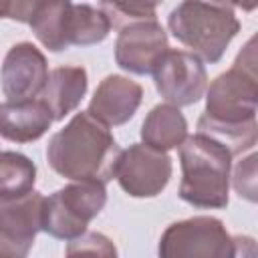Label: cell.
I'll return each instance as SVG.
<instances>
[{"mask_svg":"<svg viewBox=\"0 0 258 258\" xmlns=\"http://www.w3.org/2000/svg\"><path fill=\"white\" fill-rule=\"evenodd\" d=\"M141 99L143 89L139 83L121 75H109L99 83L89 103V113L107 127L123 125L135 115Z\"/></svg>","mask_w":258,"mask_h":258,"instance_id":"cell-12","label":"cell"},{"mask_svg":"<svg viewBox=\"0 0 258 258\" xmlns=\"http://www.w3.org/2000/svg\"><path fill=\"white\" fill-rule=\"evenodd\" d=\"M179 198L196 208L220 210L228 206L232 153L216 139L196 133L179 145Z\"/></svg>","mask_w":258,"mask_h":258,"instance_id":"cell-2","label":"cell"},{"mask_svg":"<svg viewBox=\"0 0 258 258\" xmlns=\"http://www.w3.org/2000/svg\"><path fill=\"white\" fill-rule=\"evenodd\" d=\"M185 137H187L185 117L181 115L179 107L169 103L153 107L141 125L143 143L159 151L179 147Z\"/></svg>","mask_w":258,"mask_h":258,"instance_id":"cell-16","label":"cell"},{"mask_svg":"<svg viewBox=\"0 0 258 258\" xmlns=\"http://www.w3.org/2000/svg\"><path fill=\"white\" fill-rule=\"evenodd\" d=\"M167 48V34L157 18L137 20L121 28L115 42V60L133 75H151Z\"/></svg>","mask_w":258,"mask_h":258,"instance_id":"cell-10","label":"cell"},{"mask_svg":"<svg viewBox=\"0 0 258 258\" xmlns=\"http://www.w3.org/2000/svg\"><path fill=\"white\" fill-rule=\"evenodd\" d=\"M40 0H10V10H8V18L18 20V22H28L34 6Z\"/></svg>","mask_w":258,"mask_h":258,"instance_id":"cell-23","label":"cell"},{"mask_svg":"<svg viewBox=\"0 0 258 258\" xmlns=\"http://www.w3.org/2000/svg\"><path fill=\"white\" fill-rule=\"evenodd\" d=\"M71 8V0H40L28 18L34 36L52 52L69 48Z\"/></svg>","mask_w":258,"mask_h":258,"instance_id":"cell-15","label":"cell"},{"mask_svg":"<svg viewBox=\"0 0 258 258\" xmlns=\"http://www.w3.org/2000/svg\"><path fill=\"white\" fill-rule=\"evenodd\" d=\"M234 189L240 198L256 202V155L242 159L234 169Z\"/></svg>","mask_w":258,"mask_h":258,"instance_id":"cell-22","label":"cell"},{"mask_svg":"<svg viewBox=\"0 0 258 258\" xmlns=\"http://www.w3.org/2000/svg\"><path fill=\"white\" fill-rule=\"evenodd\" d=\"M165 0H101V10L107 14L111 26L123 28L137 20H153L155 8Z\"/></svg>","mask_w":258,"mask_h":258,"instance_id":"cell-20","label":"cell"},{"mask_svg":"<svg viewBox=\"0 0 258 258\" xmlns=\"http://www.w3.org/2000/svg\"><path fill=\"white\" fill-rule=\"evenodd\" d=\"M115 177L125 194L133 198H153L163 191L171 177V159L165 151L135 143L121 151Z\"/></svg>","mask_w":258,"mask_h":258,"instance_id":"cell-9","label":"cell"},{"mask_svg":"<svg viewBox=\"0 0 258 258\" xmlns=\"http://www.w3.org/2000/svg\"><path fill=\"white\" fill-rule=\"evenodd\" d=\"M111 22L103 10L89 4H73L69 18V46H89L107 38Z\"/></svg>","mask_w":258,"mask_h":258,"instance_id":"cell-17","label":"cell"},{"mask_svg":"<svg viewBox=\"0 0 258 258\" xmlns=\"http://www.w3.org/2000/svg\"><path fill=\"white\" fill-rule=\"evenodd\" d=\"M157 93L175 107L194 105L200 101L208 87V75L202 58L194 52L167 48L153 69Z\"/></svg>","mask_w":258,"mask_h":258,"instance_id":"cell-7","label":"cell"},{"mask_svg":"<svg viewBox=\"0 0 258 258\" xmlns=\"http://www.w3.org/2000/svg\"><path fill=\"white\" fill-rule=\"evenodd\" d=\"M206 89V119L226 125H240L256 119L258 81L254 38L248 40L236 62L226 73L218 75Z\"/></svg>","mask_w":258,"mask_h":258,"instance_id":"cell-4","label":"cell"},{"mask_svg":"<svg viewBox=\"0 0 258 258\" xmlns=\"http://www.w3.org/2000/svg\"><path fill=\"white\" fill-rule=\"evenodd\" d=\"M44 196L28 191L18 198L0 200V258H22L42 230Z\"/></svg>","mask_w":258,"mask_h":258,"instance_id":"cell-8","label":"cell"},{"mask_svg":"<svg viewBox=\"0 0 258 258\" xmlns=\"http://www.w3.org/2000/svg\"><path fill=\"white\" fill-rule=\"evenodd\" d=\"M52 121L54 117L40 97L0 103V135L8 141H36L48 131Z\"/></svg>","mask_w":258,"mask_h":258,"instance_id":"cell-13","label":"cell"},{"mask_svg":"<svg viewBox=\"0 0 258 258\" xmlns=\"http://www.w3.org/2000/svg\"><path fill=\"white\" fill-rule=\"evenodd\" d=\"M198 133H204V135L216 139L234 157V155H240V153H244V151H248L256 145L258 125H256V119L240 123V125H226V123L210 121L202 115L200 121H198Z\"/></svg>","mask_w":258,"mask_h":258,"instance_id":"cell-19","label":"cell"},{"mask_svg":"<svg viewBox=\"0 0 258 258\" xmlns=\"http://www.w3.org/2000/svg\"><path fill=\"white\" fill-rule=\"evenodd\" d=\"M46 58L32 42H18L6 52L2 62V91L8 101L38 97L46 85Z\"/></svg>","mask_w":258,"mask_h":258,"instance_id":"cell-11","label":"cell"},{"mask_svg":"<svg viewBox=\"0 0 258 258\" xmlns=\"http://www.w3.org/2000/svg\"><path fill=\"white\" fill-rule=\"evenodd\" d=\"M87 85V71L83 67H56L48 73L46 85L38 97L48 105L54 121H60L79 107Z\"/></svg>","mask_w":258,"mask_h":258,"instance_id":"cell-14","label":"cell"},{"mask_svg":"<svg viewBox=\"0 0 258 258\" xmlns=\"http://www.w3.org/2000/svg\"><path fill=\"white\" fill-rule=\"evenodd\" d=\"M69 256H77V254H93V256H115L117 250L113 246V242L99 234V232H83L81 236L73 238L69 248H67Z\"/></svg>","mask_w":258,"mask_h":258,"instance_id":"cell-21","label":"cell"},{"mask_svg":"<svg viewBox=\"0 0 258 258\" xmlns=\"http://www.w3.org/2000/svg\"><path fill=\"white\" fill-rule=\"evenodd\" d=\"M107 189L97 179H75L44 198L42 230L60 240H73L87 232V226L105 208Z\"/></svg>","mask_w":258,"mask_h":258,"instance_id":"cell-5","label":"cell"},{"mask_svg":"<svg viewBox=\"0 0 258 258\" xmlns=\"http://www.w3.org/2000/svg\"><path fill=\"white\" fill-rule=\"evenodd\" d=\"M165 258H228L236 256V242L218 218L196 216L167 226L159 240Z\"/></svg>","mask_w":258,"mask_h":258,"instance_id":"cell-6","label":"cell"},{"mask_svg":"<svg viewBox=\"0 0 258 258\" xmlns=\"http://www.w3.org/2000/svg\"><path fill=\"white\" fill-rule=\"evenodd\" d=\"M121 147L105 123L89 111L77 113L46 147L50 167L69 179H97L107 183L115 177Z\"/></svg>","mask_w":258,"mask_h":258,"instance_id":"cell-1","label":"cell"},{"mask_svg":"<svg viewBox=\"0 0 258 258\" xmlns=\"http://www.w3.org/2000/svg\"><path fill=\"white\" fill-rule=\"evenodd\" d=\"M10 10V0H0V18H8Z\"/></svg>","mask_w":258,"mask_h":258,"instance_id":"cell-25","label":"cell"},{"mask_svg":"<svg viewBox=\"0 0 258 258\" xmlns=\"http://www.w3.org/2000/svg\"><path fill=\"white\" fill-rule=\"evenodd\" d=\"M171 34L208 62H218L240 30L230 0H183L167 18Z\"/></svg>","mask_w":258,"mask_h":258,"instance_id":"cell-3","label":"cell"},{"mask_svg":"<svg viewBox=\"0 0 258 258\" xmlns=\"http://www.w3.org/2000/svg\"><path fill=\"white\" fill-rule=\"evenodd\" d=\"M36 179L34 163L16 151L0 153V200L18 198L32 191Z\"/></svg>","mask_w":258,"mask_h":258,"instance_id":"cell-18","label":"cell"},{"mask_svg":"<svg viewBox=\"0 0 258 258\" xmlns=\"http://www.w3.org/2000/svg\"><path fill=\"white\" fill-rule=\"evenodd\" d=\"M230 2H232V6H238V8L246 10V12L254 10V8H256V4H258V0H230Z\"/></svg>","mask_w":258,"mask_h":258,"instance_id":"cell-24","label":"cell"}]
</instances>
